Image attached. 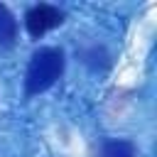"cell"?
Listing matches in <instances>:
<instances>
[{
	"label": "cell",
	"mask_w": 157,
	"mask_h": 157,
	"mask_svg": "<svg viewBox=\"0 0 157 157\" xmlns=\"http://www.w3.org/2000/svg\"><path fill=\"white\" fill-rule=\"evenodd\" d=\"M61 22H64V12L59 7H54V5H47V2L32 5L25 12V29H27V34L32 39L44 37L47 32L56 29Z\"/></svg>",
	"instance_id": "2"
},
{
	"label": "cell",
	"mask_w": 157,
	"mask_h": 157,
	"mask_svg": "<svg viewBox=\"0 0 157 157\" xmlns=\"http://www.w3.org/2000/svg\"><path fill=\"white\" fill-rule=\"evenodd\" d=\"M17 39V20L7 5L0 2V47H12Z\"/></svg>",
	"instance_id": "3"
},
{
	"label": "cell",
	"mask_w": 157,
	"mask_h": 157,
	"mask_svg": "<svg viewBox=\"0 0 157 157\" xmlns=\"http://www.w3.org/2000/svg\"><path fill=\"white\" fill-rule=\"evenodd\" d=\"M64 52L59 47H39L27 64V74H25V96L32 98L47 88H52L61 74H64Z\"/></svg>",
	"instance_id": "1"
},
{
	"label": "cell",
	"mask_w": 157,
	"mask_h": 157,
	"mask_svg": "<svg viewBox=\"0 0 157 157\" xmlns=\"http://www.w3.org/2000/svg\"><path fill=\"white\" fill-rule=\"evenodd\" d=\"M101 157H137V150L130 140H110L101 147Z\"/></svg>",
	"instance_id": "4"
}]
</instances>
